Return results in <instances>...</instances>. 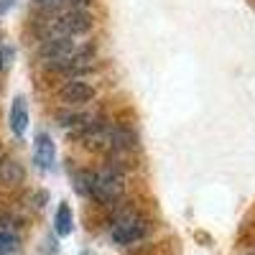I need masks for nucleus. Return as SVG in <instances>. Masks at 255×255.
Returning <instances> with one entry per match:
<instances>
[{
    "label": "nucleus",
    "instance_id": "f257e3e1",
    "mask_svg": "<svg viewBox=\"0 0 255 255\" xmlns=\"http://www.w3.org/2000/svg\"><path fill=\"white\" fill-rule=\"evenodd\" d=\"M148 232V222L143 217H138L135 212H123L115 222V230H113V240L118 245H130L135 240H143Z\"/></svg>",
    "mask_w": 255,
    "mask_h": 255
},
{
    "label": "nucleus",
    "instance_id": "f03ea898",
    "mask_svg": "<svg viewBox=\"0 0 255 255\" xmlns=\"http://www.w3.org/2000/svg\"><path fill=\"white\" fill-rule=\"evenodd\" d=\"M92 28V15L87 10H67L64 15L54 18L49 23L51 36H74V33H84Z\"/></svg>",
    "mask_w": 255,
    "mask_h": 255
},
{
    "label": "nucleus",
    "instance_id": "7ed1b4c3",
    "mask_svg": "<svg viewBox=\"0 0 255 255\" xmlns=\"http://www.w3.org/2000/svg\"><path fill=\"white\" fill-rule=\"evenodd\" d=\"M59 97L69 105H87L95 100V87L84 79H69L67 84H61Z\"/></svg>",
    "mask_w": 255,
    "mask_h": 255
},
{
    "label": "nucleus",
    "instance_id": "20e7f679",
    "mask_svg": "<svg viewBox=\"0 0 255 255\" xmlns=\"http://www.w3.org/2000/svg\"><path fill=\"white\" fill-rule=\"evenodd\" d=\"M38 54L44 59H49V64L51 61H64V59H69L74 54V41L69 36H51L38 46Z\"/></svg>",
    "mask_w": 255,
    "mask_h": 255
},
{
    "label": "nucleus",
    "instance_id": "39448f33",
    "mask_svg": "<svg viewBox=\"0 0 255 255\" xmlns=\"http://www.w3.org/2000/svg\"><path fill=\"white\" fill-rule=\"evenodd\" d=\"M26 179V171H23V163L13 156H0V189H10V186H18L20 181Z\"/></svg>",
    "mask_w": 255,
    "mask_h": 255
},
{
    "label": "nucleus",
    "instance_id": "423d86ee",
    "mask_svg": "<svg viewBox=\"0 0 255 255\" xmlns=\"http://www.w3.org/2000/svg\"><path fill=\"white\" fill-rule=\"evenodd\" d=\"M56 158V145L49 133H38L33 140V161L38 168H51Z\"/></svg>",
    "mask_w": 255,
    "mask_h": 255
},
{
    "label": "nucleus",
    "instance_id": "0eeeda50",
    "mask_svg": "<svg viewBox=\"0 0 255 255\" xmlns=\"http://www.w3.org/2000/svg\"><path fill=\"white\" fill-rule=\"evenodd\" d=\"M10 130L13 135H23L26 128H28V100L23 95H15L13 102H10Z\"/></svg>",
    "mask_w": 255,
    "mask_h": 255
},
{
    "label": "nucleus",
    "instance_id": "6e6552de",
    "mask_svg": "<svg viewBox=\"0 0 255 255\" xmlns=\"http://www.w3.org/2000/svg\"><path fill=\"white\" fill-rule=\"evenodd\" d=\"M54 227L61 238H67L72 235V230H74V215H72V207L67 202H61L59 209H56V217H54Z\"/></svg>",
    "mask_w": 255,
    "mask_h": 255
},
{
    "label": "nucleus",
    "instance_id": "1a4fd4ad",
    "mask_svg": "<svg viewBox=\"0 0 255 255\" xmlns=\"http://www.w3.org/2000/svg\"><path fill=\"white\" fill-rule=\"evenodd\" d=\"M15 248H18V238L13 235V232H3V230H0V255L13 253Z\"/></svg>",
    "mask_w": 255,
    "mask_h": 255
},
{
    "label": "nucleus",
    "instance_id": "9d476101",
    "mask_svg": "<svg viewBox=\"0 0 255 255\" xmlns=\"http://www.w3.org/2000/svg\"><path fill=\"white\" fill-rule=\"evenodd\" d=\"M67 3H69V5H74V10H82L84 5H90L92 0H67Z\"/></svg>",
    "mask_w": 255,
    "mask_h": 255
},
{
    "label": "nucleus",
    "instance_id": "9b49d317",
    "mask_svg": "<svg viewBox=\"0 0 255 255\" xmlns=\"http://www.w3.org/2000/svg\"><path fill=\"white\" fill-rule=\"evenodd\" d=\"M41 5H59V3H67V0H36Z\"/></svg>",
    "mask_w": 255,
    "mask_h": 255
},
{
    "label": "nucleus",
    "instance_id": "f8f14e48",
    "mask_svg": "<svg viewBox=\"0 0 255 255\" xmlns=\"http://www.w3.org/2000/svg\"><path fill=\"white\" fill-rule=\"evenodd\" d=\"M3 64H5V61H3V56H0V69H3Z\"/></svg>",
    "mask_w": 255,
    "mask_h": 255
},
{
    "label": "nucleus",
    "instance_id": "ddd939ff",
    "mask_svg": "<svg viewBox=\"0 0 255 255\" xmlns=\"http://www.w3.org/2000/svg\"><path fill=\"white\" fill-rule=\"evenodd\" d=\"M250 255H255V253H250Z\"/></svg>",
    "mask_w": 255,
    "mask_h": 255
}]
</instances>
